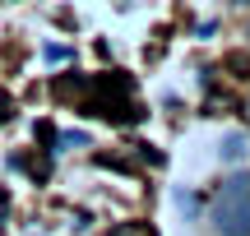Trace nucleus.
Segmentation results:
<instances>
[{
    "label": "nucleus",
    "mask_w": 250,
    "mask_h": 236,
    "mask_svg": "<svg viewBox=\"0 0 250 236\" xmlns=\"http://www.w3.org/2000/svg\"><path fill=\"white\" fill-rule=\"evenodd\" d=\"M241 153H246V139H241V135H227V139H223V157H227V162H236Z\"/></svg>",
    "instance_id": "nucleus-3"
},
{
    "label": "nucleus",
    "mask_w": 250,
    "mask_h": 236,
    "mask_svg": "<svg viewBox=\"0 0 250 236\" xmlns=\"http://www.w3.org/2000/svg\"><path fill=\"white\" fill-rule=\"evenodd\" d=\"M223 70H232L236 79H250V51H227L223 56Z\"/></svg>",
    "instance_id": "nucleus-2"
},
{
    "label": "nucleus",
    "mask_w": 250,
    "mask_h": 236,
    "mask_svg": "<svg viewBox=\"0 0 250 236\" xmlns=\"http://www.w3.org/2000/svg\"><path fill=\"white\" fill-rule=\"evenodd\" d=\"M111 236H158V232H153V227H116Z\"/></svg>",
    "instance_id": "nucleus-4"
},
{
    "label": "nucleus",
    "mask_w": 250,
    "mask_h": 236,
    "mask_svg": "<svg viewBox=\"0 0 250 236\" xmlns=\"http://www.w3.org/2000/svg\"><path fill=\"white\" fill-rule=\"evenodd\" d=\"M246 111H250V107H246Z\"/></svg>",
    "instance_id": "nucleus-6"
},
{
    "label": "nucleus",
    "mask_w": 250,
    "mask_h": 236,
    "mask_svg": "<svg viewBox=\"0 0 250 236\" xmlns=\"http://www.w3.org/2000/svg\"><path fill=\"white\" fill-rule=\"evenodd\" d=\"M236 5H246V0H236Z\"/></svg>",
    "instance_id": "nucleus-5"
},
{
    "label": "nucleus",
    "mask_w": 250,
    "mask_h": 236,
    "mask_svg": "<svg viewBox=\"0 0 250 236\" xmlns=\"http://www.w3.org/2000/svg\"><path fill=\"white\" fill-rule=\"evenodd\" d=\"M213 227L218 236H250V176L236 172L213 195Z\"/></svg>",
    "instance_id": "nucleus-1"
}]
</instances>
